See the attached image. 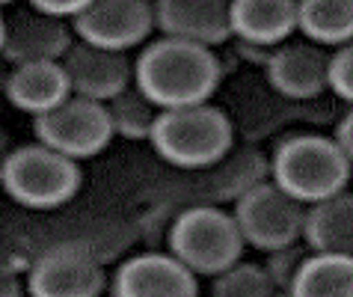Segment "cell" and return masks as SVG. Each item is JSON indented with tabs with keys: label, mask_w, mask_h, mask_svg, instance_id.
Segmentation results:
<instances>
[{
	"label": "cell",
	"mask_w": 353,
	"mask_h": 297,
	"mask_svg": "<svg viewBox=\"0 0 353 297\" xmlns=\"http://www.w3.org/2000/svg\"><path fill=\"white\" fill-rule=\"evenodd\" d=\"M63 66L74 95H86L104 104L134 86V59L128 54L90 45L83 39H74V45L63 57Z\"/></svg>",
	"instance_id": "4fadbf2b"
},
{
	"label": "cell",
	"mask_w": 353,
	"mask_h": 297,
	"mask_svg": "<svg viewBox=\"0 0 353 297\" xmlns=\"http://www.w3.org/2000/svg\"><path fill=\"white\" fill-rule=\"evenodd\" d=\"M330 59L332 54L309 39L303 42H282L273 48L270 63L264 66V81L276 95L288 102H318L330 93Z\"/></svg>",
	"instance_id": "7c38bea8"
},
{
	"label": "cell",
	"mask_w": 353,
	"mask_h": 297,
	"mask_svg": "<svg viewBox=\"0 0 353 297\" xmlns=\"http://www.w3.org/2000/svg\"><path fill=\"white\" fill-rule=\"evenodd\" d=\"M330 93L345 104H353V42L332 51L330 59Z\"/></svg>",
	"instance_id": "484cf974"
},
{
	"label": "cell",
	"mask_w": 353,
	"mask_h": 297,
	"mask_svg": "<svg viewBox=\"0 0 353 297\" xmlns=\"http://www.w3.org/2000/svg\"><path fill=\"white\" fill-rule=\"evenodd\" d=\"M116 137L110 107L86 95H68L54 111L33 119V140L63 152L72 161L101 155Z\"/></svg>",
	"instance_id": "52a82bcc"
},
{
	"label": "cell",
	"mask_w": 353,
	"mask_h": 297,
	"mask_svg": "<svg viewBox=\"0 0 353 297\" xmlns=\"http://www.w3.org/2000/svg\"><path fill=\"white\" fill-rule=\"evenodd\" d=\"M297 30L321 48L353 42V0H300Z\"/></svg>",
	"instance_id": "ffe728a7"
},
{
	"label": "cell",
	"mask_w": 353,
	"mask_h": 297,
	"mask_svg": "<svg viewBox=\"0 0 353 297\" xmlns=\"http://www.w3.org/2000/svg\"><path fill=\"white\" fill-rule=\"evenodd\" d=\"M243 232L232 211L211 202L181 205L170 226L166 250L175 253L196 276H217L243 259Z\"/></svg>",
	"instance_id": "5b68a950"
},
{
	"label": "cell",
	"mask_w": 353,
	"mask_h": 297,
	"mask_svg": "<svg viewBox=\"0 0 353 297\" xmlns=\"http://www.w3.org/2000/svg\"><path fill=\"white\" fill-rule=\"evenodd\" d=\"M225 75L214 48L161 36L140 48L134 59V84L161 111L211 102Z\"/></svg>",
	"instance_id": "6da1fadb"
},
{
	"label": "cell",
	"mask_w": 353,
	"mask_h": 297,
	"mask_svg": "<svg viewBox=\"0 0 353 297\" xmlns=\"http://www.w3.org/2000/svg\"><path fill=\"white\" fill-rule=\"evenodd\" d=\"M74 36L98 48H143L154 27V0H92L72 21Z\"/></svg>",
	"instance_id": "9c48e42d"
},
{
	"label": "cell",
	"mask_w": 353,
	"mask_h": 297,
	"mask_svg": "<svg viewBox=\"0 0 353 297\" xmlns=\"http://www.w3.org/2000/svg\"><path fill=\"white\" fill-rule=\"evenodd\" d=\"M199 191H196V202H211V205H223V202H238L252 184L264 182L270 175V157L261 155L256 146H243V148H232L220 164L199 170Z\"/></svg>",
	"instance_id": "2e32d148"
},
{
	"label": "cell",
	"mask_w": 353,
	"mask_h": 297,
	"mask_svg": "<svg viewBox=\"0 0 353 297\" xmlns=\"http://www.w3.org/2000/svg\"><path fill=\"white\" fill-rule=\"evenodd\" d=\"M291 297H353V256L312 250L294 280Z\"/></svg>",
	"instance_id": "d6986e66"
},
{
	"label": "cell",
	"mask_w": 353,
	"mask_h": 297,
	"mask_svg": "<svg viewBox=\"0 0 353 297\" xmlns=\"http://www.w3.org/2000/svg\"><path fill=\"white\" fill-rule=\"evenodd\" d=\"M3 95L18 113L36 119L54 111L57 104H63L74 93L63 59H45V63L9 66L3 77Z\"/></svg>",
	"instance_id": "9a60e30c"
},
{
	"label": "cell",
	"mask_w": 353,
	"mask_h": 297,
	"mask_svg": "<svg viewBox=\"0 0 353 297\" xmlns=\"http://www.w3.org/2000/svg\"><path fill=\"white\" fill-rule=\"evenodd\" d=\"M300 0H232V33L276 48L297 33Z\"/></svg>",
	"instance_id": "e0dca14e"
},
{
	"label": "cell",
	"mask_w": 353,
	"mask_h": 297,
	"mask_svg": "<svg viewBox=\"0 0 353 297\" xmlns=\"http://www.w3.org/2000/svg\"><path fill=\"white\" fill-rule=\"evenodd\" d=\"M107 107H110L116 137H122V140H128V143H149L161 107L154 104L140 86L134 84L131 89H125V93L116 95Z\"/></svg>",
	"instance_id": "44dd1931"
},
{
	"label": "cell",
	"mask_w": 353,
	"mask_h": 297,
	"mask_svg": "<svg viewBox=\"0 0 353 297\" xmlns=\"http://www.w3.org/2000/svg\"><path fill=\"white\" fill-rule=\"evenodd\" d=\"M303 241L315 253L353 256V193L339 191L309 205Z\"/></svg>",
	"instance_id": "ac0fdd59"
},
{
	"label": "cell",
	"mask_w": 353,
	"mask_h": 297,
	"mask_svg": "<svg viewBox=\"0 0 353 297\" xmlns=\"http://www.w3.org/2000/svg\"><path fill=\"white\" fill-rule=\"evenodd\" d=\"M149 143L163 164L181 173H199L220 164L234 148V125L217 104H188L158 113Z\"/></svg>",
	"instance_id": "7a4b0ae2"
},
{
	"label": "cell",
	"mask_w": 353,
	"mask_h": 297,
	"mask_svg": "<svg viewBox=\"0 0 353 297\" xmlns=\"http://www.w3.org/2000/svg\"><path fill=\"white\" fill-rule=\"evenodd\" d=\"M154 27L161 36L205 48L229 45L234 39L232 0H154Z\"/></svg>",
	"instance_id": "5bb4252c"
},
{
	"label": "cell",
	"mask_w": 353,
	"mask_h": 297,
	"mask_svg": "<svg viewBox=\"0 0 353 297\" xmlns=\"http://www.w3.org/2000/svg\"><path fill=\"white\" fill-rule=\"evenodd\" d=\"M0 294L3 297H18V294H27V276H18V274H3L0 280Z\"/></svg>",
	"instance_id": "f546056e"
},
{
	"label": "cell",
	"mask_w": 353,
	"mask_h": 297,
	"mask_svg": "<svg viewBox=\"0 0 353 297\" xmlns=\"http://www.w3.org/2000/svg\"><path fill=\"white\" fill-rule=\"evenodd\" d=\"M350 170L353 164L336 137L291 134L282 137L270 152V178L306 205L347 191Z\"/></svg>",
	"instance_id": "277c9868"
},
{
	"label": "cell",
	"mask_w": 353,
	"mask_h": 297,
	"mask_svg": "<svg viewBox=\"0 0 353 297\" xmlns=\"http://www.w3.org/2000/svg\"><path fill=\"white\" fill-rule=\"evenodd\" d=\"M113 297H196V276L179 256L170 250H145L116 265L110 276Z\"/></svg>",
	"instance_id": "30bf717a"
},
{
	"label": "cell",
	"mask_w": 353,
	"mask_h": 297,
	"mask_svg": "<svg viewBox=\"0 0 353 297\" xmlns=\"http://www.w3.org/2000/svg\"><path fill=\"white\" fill-rule=\"evenodd\" d=\"M74 27L65 18H54L39 9H18L3 18L0 27V54L9 66L63 59L74 45Z\"/></svg>",
	"instance_id": "8fae6325"
},
{
	"label": "cell",
	"mask_w": 353,
	"mask_h": 297,
	"mask_svg": "<svg viewBox=\"0 0 353 297\" xmlns=\"http://www.w3.org/2000/svg\"><path fill=\"white\" fill-rule=\"evenodd\" d=\"M309 244L306 241H294V244H285V247H276V250L268 253V262H264V267H268L270 280L273 285H276L279 294L291 297V289H294V280H297L300 267L303 262H306L309 256Z\"/></svg>",
	"instance_id": "cb8c5ba5"
},
{
	"label": "cell",
	"mask_w": 353,
	"mask_h": 297,
	"mask_svg": "<svg viewBox=\"0 0 353 297\" xmlns=\"http://www.w3.org/2000/svg\"><path fill=\"white\" fill-rule=\"evenodd\" d=\"M33 9H39V12H48L54 18H65V21H74L77 15L83 12L86 6L92 3V0H27Z\"/></svg>",
	"instance_id": "83f0119b"
},
{
	"label": "cell",
	"mask_w": 353,
	"mask_h": 297,
	"mask_svg": "<svg viewBox=\"0 0 353 297\" xmlns=\"http://www.w3.org/2000/svg\"><path fill=\"white\" fill-rule=\"evenodd\" d=\"M86 250L101 265H119L122 256L140 241V223L137 220H98L90 229H83L77 235Z\"/></svg>",
	"instance_id": "7402d4cb"
},
{
	"label": "cell",
	"mask_w": 353,
	"mask_h": 297,
	"mask_svg": "<svg viewBox=\"0 0 353 297\" xmlns=\"http://www.w3.org/2000/svg\"><path fill=\"white\" fill-rule=\"evenodd\" d=\"M232 54H234V59H241V63L256 66V68H261V72H264V66H268L270 57H273V48L250 42V39H232Z\"/></svg>",
	"instance_id": "4316f807"
},
{
	"label": "cell",
	"mask_w": 353,
	"mask_h": 297,
	"mask_svg": "<svg viewBox=\"0 0 353 297\" xmlns=\"http://www.w3.org/2000/svg\"><path fill=\"white\" fill-rule=\"evenodd\" d=\"M83 184L81 161L45 143H24L6 152L0 164V187L27 211H54L68 205Z\"/></svg>",
	"instance_id": "3957f363"
},
{
	"label": "cell",
	"mask_w": 353,
	"mask_h": 297,
	"mask_svg": "<svg viewBox=\"0 0 353 297\" xmlns=\"http://www.w3.org/2000/svg\"><path fill=\"white\" fill-rule=\"evenodd\" d=\"M104 291H110V276L77 238L45 247L27 271V294L33 297H98Z\"/></svg>",
	"instance_id": "ba28073f"
},
{
	"label": "cell",
	"mask_w": 353,
	"mask_h": 297,
	"mask_svg": "<svg viewBox=\"0 0 353 297\" xmlns=\"http://www.w3.org/2000/svg\"><path fill=\"white\" fill-rule=\"evenodd\" d=\"M211 294L214 297H273L279 291L264 265L238 259L217 276H211Z\"/></svg>",
	"instance_id": "603a6c76"
},
{
	"label": "cell",
	"mask_w": 353,
	"mask_h": 297,
	"mask_svg": "<svg viewBox=\"0 0 353 297\" xmlns=\"http://www.w3.org/2000/svg\"><path fill=\"white\" fill-rule=\"evenodd\" d=\"M339 140L341 146V152L347 155V161L353 164V104L347 107L345 113L339 116V122H336V134H332Z\"/></svg>",
	"instance_id": "f1b7e54d"
},
{
	"label": "cell",
	"mask_w": 353,
	"mask_h": 297,
	"mask_svg": "<svg viewBox=\"0 0 353 297\" xmlns=\"http://www.w3.org/2000/svg\"><path fill=\"white\" fill-rule=\"evenodd\" d=\"M179 202L172 200H163L158 205H152L145 214L137 217V223H140V241L149 244V250H163L166 247V238H170V226L175 220V214H179Z\"/></svg>",
	"instance_id": "d4e9b609"
},
{
	"label": "cell",
	"mask_w": 353,
	"mask_h": 297,
	"mask_svg": "<svg viewBox=\"0 0 353 297\" xmlns=\"http://www.w3.org/2000/svg\"><path fill=\"white\" fill-rule=\"evenodd\" d=\"M232 214L243 232V241L261 253H270L276 247L303 241L309 205L282 191L268 175L234 202Z\"/></svg>",
	"instance_id": "8992f818"
},
{
	"label": "cell",
	"mask_w": 353,
	"mask_h": 297,
	"mask_svg": "<svg viewBox=\"0 0 353 297\" xmlns=\"http://www.w3.org/2000/svg\"><path fill=\"white\" fill-rule=\"evenodd\" d=\"M0 3H3V6H9V3H15V0H0Z\"/></svg>",
	"instance_id": "4dcf8cb0"
}]
</instances>
